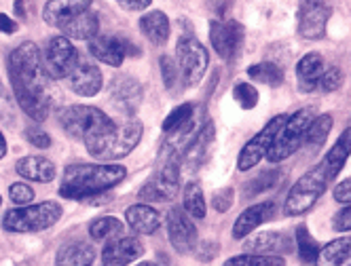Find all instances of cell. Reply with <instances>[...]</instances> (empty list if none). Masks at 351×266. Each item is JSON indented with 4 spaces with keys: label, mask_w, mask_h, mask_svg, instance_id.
I'll use <instances>...</instances> for the list:
<instances>
[{
    "label": "cell",
    "mask_w": 351,
    "mask_h": 266,
    "mask_svg": "<svg viewBox=\"0 0 351 266\" xmlns=\"http://www.w3.org/2000/svg\"><path fill=\"white\" fill-rule=\"evenodd\" d=\"M180 161L178 159H169L163 161L159 172L150 178L142 188H140V199L148 201V203H155V201H173L176 195H178V188H180Z\"/></svg>",
    "instance_id": "8fae6325"
},
{
    "label": "cell",
    "mask_w": 351,
    "mask_h": 266,
    "mask_svg": "<svg viewBox=\"0 0 351 266\" xmlns=\"http://www.w3.org/2000/svg\"><path fill=\"white\" fill-rule=\"evenodd\" d=\"M222 266H286L282 256H269V254H241L233 256Z\"/></svg>",
    "instance_id": "8d00e7d4"
},
{
    "label": "cell",
    "mask_w": 351,
    "mask_h": 266,
    "mask_svg": "<svg viewBox=\"0 0 351 266\" xmlns=\"http://www.w3.org/2000/svg\"><path fill=\"white\" fill-rule=\"evenodd\" d=\"M95 250L87 241H70L56 256V266H93Z\"/></svg>",
    "instance_id": "4316f807"
},
{
    "label": "cell",
    "mask_w": 351,
    "mask_h": 266,
    "mask_svg": "<svg viewBox=\"0 0 351 266\" xmlns=\"http://www.w3.org/2000/svg\"><path fill=\"white\" fill-rule=\"evenodd\" d=\"M144 127L138 118H128L123 123H112L85 137L87 152L97 161H119L128 157L142 139Z\"/></svg>",
    "instance_id": "3957f363"
},
{
    "label": "cell",
    "mask_w": 351,
    "mask_h": 266,
    "mask_svg": "<svg viewBox=\"0 0 351 266\" xmlns=\"http://www.w3.org/2000/svg\"><path fill=\"white\" fill-rule=\"evenodd\" d=\"M195 116V106L193 104H180L176 106L163 120V131L165 133H171L176 129H180L182 125H186L189 120Z\"/></svg>",
    "instance_id": "74e56055"
},
{
    "label": "cell",
    "mask_w": 351,
    "mask_h": 266,
    "mask_svg": "<svg viewBox=\"0 0 351 266\" xmlns=\"http://www.w3.org/2000/svg\"><path fill=\"white\" fill-rule=\"evenodd\" d=\"M7 150H9V146H7V137H5L3 131H0V161H3V159L7 157Z\"/></svg>",
    "instance_id": "f5cc1de1"
},
{
    "label": "cell",
    "mask_w": 351,
    "mask_h": 266,
    "mask_svg": "<svg viewBox=\"0 0 351 266\" xmlns=\"http://www.w3.org/2000/svg\"><path fill=\"white\" fill-rule=\"evenodd\" d=\"M142 34L153 42L155 46H163L169 38V19L163 11H150L140 17Z\"/></svg>",
    "instance_id": "f546056e"
},
{
    "label": "cell",
    "mask_w": 351,
    "mask_h": 266,
    "mask_svg": "<svg viewBox=\"0 0 351 266\" xmlns=\"http://www.w3.org/2000/svg\"><path fill=\"white\" fill-rule=\"evenodd\" d=\"M64 215V209L58 201H40L9 209L3 215V228L11 235L40 232L56 226Z\"/></svg>",
    "instance_id": "277c9868"
},
{
    "label": "cell",
    "mask_w": 351,
    "mask_h": 266,
    "mask_svg": "<svg viewBox=\"0 0 351 266\" xmlns=\"http://www.w3.org/2000/svg\"><path fill=\"white\" fill-rule=\"evenodd\" d=\"M144 256V243L138 237L121 235L104 243L102 266H130Z\"/></svg>",
    "instance_id": "e0dca14e"
},
{
    "label": "cell",
    "mask_w": 351,
    "mask_h": 266,
    "mask_svg": "<svg viewBox=\"0 0 351 266\" xmlns=\"http://www.w3.org/2000/svg\"><path fill=\"white\" fill-rule=\"evenodd\" d=\"M332 125H335V118L332 114H317L311 125H309V131H307V139L305 144L311 148V150H317L324 146V142L328 139L330 131H332Z\"/></svg>",
    "instance_id": "836d02e7"
},
{
    "label": "cell",
    "mask_w": 351,
    "mask_h": 266,
    "mask_svg": "<svg viewBox=\"0 0 351 266\" xmlns=\"http://www.w3.org/2000/svg\"><path fill=\"white\" fill-rule=\"evenodd\" d=\"M9 199L21 207V205H30L34 201V190L28 186V184H23V182H13L9 186Z\"/></svg>",
    "instance_id": "ee69618b"
},
{
    "label": "cell",
    "mask_w": 351,
    "mask_h": 266,
    "mask_svg": "<svg viewBox=\"0 0 351 266\" xmlns=\"http://www.w3.org/2000/svg\"><path fill=\"white\" fill-rule=\"evenodd\" d=\"M89 235L93 241H102V243H106V241H110L114 237L125 235V224L114 215H102V217H95V220L89 224Z\"/></svg>",
    "instance_id": "d6a6232c"
},
{
    "label": "cell",
    "mask_w": 351,
    "mask_h": 266,
    "mask_svg": "<svg viewBox=\"0 0 351 266\" xmlns=\"http://www.w3.org/2000/svg\"><path fill=\"white\" fill-rule=\"evenodd\" d=\"M125 222L136 235H155L161 226V215L155 207L146 203H136L125 209Z\"/></svg>",
    "instance_id": "cb8c5ba5"
},
{
    "label": "cell",
    "mask_w": 351,
    "mask_h": 266,
    "mask_svg": "<svg viewBox=\"0 0 351 266\" xmlns=\"http://www.w3.org/2000/svg\"><path fill=\"white\" fill-rule=\"evenodd\" d=\"M332 228L337 232H351V203L332 215Z\"/></svg>",
    "instance_id": "bcb514c9"
},
{
    "label": "cell",
    "mask_w": 351,
    "mask_h": 266,
    "mask_svg": "<svg viewBox=\"0 0 351 266\" xmlns=\"http://www.w3.org/2000/svg\"><path fill=\"white\" fill-rule=\"evenodd\" d=\"M235 203V190L231 186H224V188H218L214 195H212V207L218 211V213H227Z\"/></svg>",
    "instance_id": "7bdbcfd3"
},
{
    "label": "cell",
    "mask_w": 351,
    "mask_h": 266,
    "mask_svg": "<svg viewBox=\"0 0 351 266\" xmlns=\"http://www.w3.org/2000/svg\"><path fill=\"white\" fill-rule=\"evenodd\" d=\"M233 100L243 108V110H252L258 104V91L252 83H237L233 87Z\"/></svg>",
    "instance_id": "f35d334b"
},
{
    "label": "cell",
    "mask_w": 351,
    "mask_h": 266,
    "mask_svg": "<svg viewBox=\"0 0 351 266\" xmlns=\"http://www.w3.org/2000/svg\"><path fill=\"white\" fill-rule=\"evenodd\" d=\"M117 3L123 9H128V11H144V9L150 7V3H153V0H117Z\"/></svg>",
    "instance_id": "681fc988"
},
{
    "label": "cell",
    "mask_w": 351,
    "mask_h": 266,
    "mask_svg": "<svg viewBox=\"0 0 351 266\" xmlns=\"http://www.w3.org/2000/svg\"><path fill=\"white\" fill-rule=\"evenodd\" d=\"M349 127H351V118H349Z\"/></svg>",
    "instance_id": "11a10c76"
},
{
    "label": "cell",
    "mask_w": 351,
    "mask_h": 266,
    "mask_svg": "<svg viewBox=\"0 0 351 266\" xmlns=\"http://www.w3.org/2000/svg\"><path fill=\"white\" fill-rule=\"evenodd\" d=\"M23 135H26V139L38 150H45V148L51 146V137H49V133L40 127H28L26 131H23Z\"/></svg>",
    "instance_id": "f6af8a7d"
},
{
    "label": "cell",
    "mask_w": 351,
    "mask_h": 266,
    "mask_svg": "<svg viewBox=\"0 0 351 266\" xmlns=\"http://www.w3.org/2000/svg\"><path fill=\"white\" fill-rule=\"evenodd\" d=\"M328 176H326L322 163L309 169L307 174L300 176L288 190L286 201H284V213L288 217H298L309 213L315 203L322 199V195L328 188Z\"/></svg>",
    "instance_id": "5b68a950"
},
{
    "label": "cell",
    "mask_w": 351,
    "mask_h": 266,
    "mask_svg": "<svg viewBox=\"0 0 351 266\" xmlns=\"http://www.w3.org/2000/svg\"><path fill=\"white\" fill-rule=\"evenodd\" d=\"M286 116L288 114L273 116L254 137H250L243 144V148L239 150V157H237V169H239V172H250V169H254L263 159H267L275 137H278L282 125L286 123Z\"/></svg>",
    "instance_id": "9c48e42d"
},
{
    "label": "cell",
    "mask_w": 351,
    "mask_h": 266,
    "mask_svg": "<svg viewBox=\"0 0 351 266\" xmlns=\"http://www.w3.org/2000/svg\"><path fill=\"white\" fill-rule=\"evenodd\" d=\"M165 224L171 248L182 256L193 254L197 248V226L193 224V217L182 207H169Z\"/></svg>",
    "instance_id": "9a60e30c"
},
{
    "label": "cell",
    "mask_w": 351,
    "mask_h": 266,
    "mask_svg": "<svg viewBox=\"0 0 351 266\" xmlns=\"http://www.w3.org/2000/svg\"><path fill=\"white\" fill-rule=\"evenodd\" d=\"M130 49H136V46L119 34H97L95 38L89 40V53L97 62L112 68H119L125 62V57L132 53Z\"/></svg>",
    "instance_id": "2e32d148"
},
{
    "label": "cell",
    "mask_w": 351,
    "mask_h": 266,
    "mask_svg": "<svg viewBox=\"0 0 351 266\" xmlns=\"http://www.w3.org/2000/svg\"><path fill=\"white\" fill-rule=\"evenodd\" d=\"M247 77L256 83L278 87L284 83V70L273 62H261V64H252L247 68Z\"/></svg>",
    "instance_id": "e575fe53"
},
{
    "label": "cell",
    "mask_w": 351,
    "mask_h": 266,
    "mask_svg": "<svg viewBox=\"0 0 351 266\" xmlns=\"http://www.w3.org/2000/svg\"><path fill=\"white\" fill-rule=\"evenodd\" d=\"M93 0H49L43 9V19L53 28H62L64 23L77 15L89 11Z\"/></svg>",
    "instance_id": "7402d4cb"
},
{
    "label": "cell",
    "mask_w": 351,
    "mask_h": 266,
    "mask_svg": "<svg viewBox=\"0 0 351 266\" xmlns=\"http://www.w3.org/2000/svg\"><path fill=\"white\" fill-rule=\"evenodd\" d=\"M159 70H161V79H163V85L165 89H173L176 83H178V77H180V68L176 64L169 55H163L159 59Z\"/></svg>",
    "instance_id": "b9f144b4"
},
{
    "label": "cell",
    "mask_w": 351,
    "mask_h": 266,
    "mask_svg": "<svg viewBox=\"0 0 351 266\" xmlns=\"http://www.w3.org/2000/svg\"><path fill=\"white\" fill-rule=\"evenodd\" d=\"M343 81H345V77H343V70L339 66H326L317 89H322L324 93H332V91L341 89Z\"/></svg>",
    "instance_id": "60d3db41"
},
{
    "label": "cell",
    "mask_w": 351,
    "mask_h": 266,
    "mask_svg": "<svg viewBox=\"0 0 351 266\" xmlns=\"http://www.w3.org/2000/svg\"><path fill=\"white\" fill-rule=\"evenodd\" d=\"M231 5H233V0H208V7H210L218 17H222L224 13H227Z\"/></svg>",
    "instance_id": "816d5d0a"
},
{
    "label": "cell",
    "mask_w": 351,
    "mask_h": 266,
    "mask_svg": "<svg viewBox=\"0 0 351 266\" xmlns=\"http://www.w3.org/2000/svg\"><path fill=\"white\" fill-rule=\"evenodd\" d=\"M286 180V174L282 172L280 167H273V169H265V172H261L258 176H254L252 180H247L243 184V190L241 195L243 199H256L261 197L263 192H269L273 188H280V184Z\"/></svg>",
    "instance_id": "f1b7e54d"
},
{
    "label": "cell",
    "mask_w": 351,
    "mask_h": 266,
    "mask_svg": "<svg viewBox=\"0 0 351 266\" xmlns=\"http://www.w3.org/2000/svg\"><path fill=\"white\" fill-rule=\"evenodd\" d=\"M60 30H62V36L70 40H91L99 34V21L95 13L85 11L74 19H70L68 23H64Z\"/></svg>",
    "instance_id": "83f0119b"
},
{
    "label": "cell",
    "mask_w": 351,
    "mask_h": 266,
    "mask_svg": "<svg viewBox=\"0 0 351 266\" xmlns=\"http://www.w3.org/2000/svg\"><path fill=\"white\" fill-rule=\"evenodd\" d=\"M294 245H296V252H298L300 260H303V262H315V258L319 254V245H317V241L311 237L307 224H298L296 226Z\"/></svg>",
    "instance_id": "d590c367"
},
{
    "label": "cell",
    "mask_w": 351,
    "mask_h": 266,
    "mask_svg": "<svg viewBox=\"0 0 351 266\" xmlns=\"http://www.w3.org/2000/svg\"><path fill=\"white\" fill-rule=\"evenodd\" d=\"M212 144H214V123L210 118H206L199 131L195 133V137L191 139L189 148L182 157V165H186L189 169H199L210 159Z\"/></svg>",
    "instance_id": "44dd1931"
},
{
    "label": "cell",
    "mask_w": 351,
    "mask_h": 266,
    "mask_svg": "<svg viewBox=\"0 0 351 266\" xmlns=\"http://www.w3.org/2000/svg\"><path fill=\"white\" fill-rule=\"evenodd\" d=\"M324 70H326V64L319 53H307L300 57L296 64V81H298L300 91H305V93L315 91Z\"/></svg>",
    "instance_id": "484cf974"
},
{
    "label": "cell",
    "mask_w": 351,
    "mask_h": 266,
    "mask_svg": "<svg viewBox=\"0 0 351 266\" xmlns=\"http://www.w3.org/2000/svg\"><path fill=\"white\" fill-rule=\"evenodd\" d=\"M15 172L23 178V180H30V182H40V184H49L53 182L58 176V169L56 165L49 161L47 157L40 155H28V157H21L15 163Z\"/></svg>",
    "instance_id": "603a6c76"
},
{
    "label": "cell",
    "mask_w": 351,
    "mask_h": 266,
    "mask_svg": "<svg viewBox=\"0 0 351 266\" xmlns=\"http://www.w3.org/2000/svg\"><path fill=\"white\" fill-rule=\"evenodd\" d=\"M182 209L191 217H195V220H204L206 211H208V203H206V197H204L202 184L189 182L184 186V192H182Z\"/></svg>",
    "instance_id": "1f68e13d"
},
{
    "label": "cell",
    "mask_w": 351,
    "mask_h": 266,
    "mask_svg": "<svg viewBox=\"0 0 351 266\" xmlns=\"http://www.w3.org/2000/svg\"><path fill=\"white\" fill-rule=\"evenodd\" d=\"M43 62L53 81L68 79L74 68L79 66V51L66 36H51L43 49Z\"/></svg>",
    "instance_id": "30bf717a"
},
{
    "label": "cell",
    "mask_w": 351,
    "mask_h": 266,
    "mask_svg": "<svg viewBox=\"0 0 351 266\" xmlns=\"http://www.w3.org/2000/svg\"><path fill=\"white\" fill-rule=\"evenodd\" d=\"M243 250L250 254H269V256H284L294 252V239L284 232L265 230L258 235H250L243 239Z\"/></svg>",
    "instance_id": "d6986e66"
},
{
    "label": "cell",
    "mask_w": 351,
    "mask_h": 266,
    "mask_svg": "<svg viewBox=\"0 0 351 266\" xmlns=\"http://www.w3.org/2000/svg\"><path fill=\"white\" fill-rule=\"evenodd\" d=\"M128 169L117 163H77L68 165L62 176L60 195L74 201H89L121 184Z\"/></svg>",
    "instance_id": "7a4b0ae2"
},
{
    "label": "cell",
    "mask_w": 351,
    "mask_h": 266,
    "mask_svg": "<svg viewBox=\"0 0 351 266\" xmlns=\"http://www.w3.org/2000/svg\"><path fill=\"white\" fill-rule=\"evenodd\" d=\"M343 266H351V264H343Z\"/></svg>",
    "instance_id": "6f0895ef"
},
{
    "label": "cell",
    "mask_w": 351,
    "mask_h": 266,
    "mask_svg": "<svg viewBox=\"0 0 351 266\" xmlns=\"http://www.w3.org/2000/svg\"><path fill=\"white\" fill-rule=\"evenodd\" d=\"M351 260V237L328 241L315 258V266H343Z\"/></svg>",
    "instance_id": "4dcf8cb0"
},
{
    "label": "cell",
    "mask_w": 351,
    "mask_h": 266,
    "mask_svg": "<svg viewBox=\"0 0 351 266\" xmlns=\"http://www.w3.org/2000/svg\"><path fill=\"white\" fill-rule=\"evenodd\" d=\"M176 55H178V68L184 87H195L202 83L210 66V53L206 46L195 36L184 34L176 44Z\"/></svg>",
    "instance_id": "ba28073f"
},
{
    "label": "cell",
    "mask_w": 351,
    "mask_h": 266,
    "mask_svg": "<svg viewBox=\"0 0 351 266\" xmlns=\"http://www.w3.org/2000/svg\"><path fill=\"white\" fill-rule=\"evenodd\" d=\"M0 203H3V197H0Z\"/></svg>",
    "instance_id": "9f6ffc18"
},
{
    "label": "cell",
    "mask_w": 351,
    "mask_h": 266,
    "mask_svg": "<svg viewBox=\"0 0 351 266\" xmlns=\"http://www.w3.org/2000/svg\"><path fill=\"white\" fill-rule=\"evenodd\" d=\"M0 120H3L5 125H15L17 120V110H15V102L11 98V93L7 91L5 83L0 81Z\"/></svg>",
    "instance_id": "ab89813d"
},
{
    "label": "cell",
    "mask_w": 351,
    "mask_h": 266,
    "mask_svg": "<svg viewBox=\"0 0 351 266\" xmlns=\"http://www.w3.org/2000/svg\"><path fill=\"white\" fill-rule=\"evenodd\" d=\"M332 15L326 0H300L298 3V36L305 40H319L326 34Z\"/></svg>",
    "instance_id": "4fadbf2b"
},
{
    "label": "cell",
    "mask_w": 351,
    "mask_h": 266,
    "mask_svg": "<svg viewBox=\"0 0 351 266\" xmlns=\"http://www.w3.org/2000/svg\"><path fill=\"white\" fill-rule=\"evenodd\" d=\"M275 213H278V207H275V201H263V203H254L245 207L233 224V239L243 241L245 237L252 235L258 226H263L265 222L273 220Z\"/></svg>",
    "instance_id": "ac0fdd59"
},
{
    "label": "cell",
    "mask_w": 351,
    "mask_h": 266,
    "mask_svg": "<svg viewBox=\"0 0 351 266\" xmlns=\"http://www.w3.org/2000/svg\"><path fill=\"white\" fill-rule=\"evenodd\" d=\"M58 123L66 131V135L85 142V137H89L91 133L110 125L112 118L95 106L74 104V106H66L58 112Z\"/></svg>",
    "instance_id": "52a82bcc"
},
{
    "label": "cell",
    "mask_w": 351,
    "mask_h": 266,
    "mask_svg": "<svg viewBox=\"0 0 351 266\" xmlns=\"http://www.w3.org/2000/svg\"><path fill=\"white\" fill-rule=\"evenodd\" d=\"M9 81L13 95L23 110L36 123L49 118L56 102L53 79L43 62V51L36 42H21L9 55Z\"/></svg>",
    "instance_id": "6da1fadb"
},
{
    "label": "cell",
    "mask_w": 351,
    "mask_h": 266,
    "mask_svg": "<svg viewBox=\"0 0 351 266\" xmlns=\"http://www.w3.org/2000/svg\"><path fill=\"white\" fill-rule=\"evenodd\" d=\"M315 108L313 106H305L296 110L294 114H288L286 116V123L282 125L278 137H275L273 146L267 155L269 163H282L286 159H290L300 146L305 144L307 139V131H309V125L311 120L315 118Z\"/></svg>",
    "instance_id": "8992f818"
},
{
    "label": "cell",
    "mask_w": 351,
    "mask_h": 266,
    "mask_svg": "<svg viewBox=\"0 0 351 266\" xmlns=\"http://www.w3.org/2000/svg\"><path fill=\"white\" fill-rule=\"evenodd\" d=\"M351 157V127L347 125V129L339 135V139L332 144V148L326 152V157L322 159V167L328 180H337V176L343 172V167L347 163V159Z\"/></svg>",
    "instance_id": "d4e9b609"
},
{
    "label": "cell",
    "mask_w": 351,
    "mask_h": 266,
    "mask_svg": "<svg viewBox=\"0 0 351 266\" xmlns=\"http://www.w3.org/2000/svg\"><path fill=\"white\" fill-rule=\"evenodd\" d=\"M106 91H108V100L117 112H121L123 116H130V118L136 116V112L140 110L142 100H144V89L138 79H134L130 75H117L114 79L108 81Z\"/></svg>",
    "instance_id": "7c38bea8"
},
{
    "label": "cell",
    "mask_w": 351,
    "mask_h": 266,
    "mask_svg": "<svg viewBox=\"0 0 351 266\" xmlns=\"http://www.w3.org/2000/svg\"><path fill=\"white\" fill-rule=\"evenodd\" d=\"M210 42L218 57H222L224 62H231L237 57L243 44V26L235 19H212Z\"/></svg>",
    "instance_id": "5bb4252c"
},
{
    "label": "cell",
    "mask_w": 351,
    "mask_h": 266,
    "mask_svg": "<svg viewBox=\"0 0 351 266\" xmlns=\"http://www.w3.org/2000/svg\"><path fill=\"white\" fill-rule=\"evenodd\" d=\"M218 243H210V241H206V243H202L199 248H195V256L199 262H212L216 256H218Z\"/></svg>",
    "instance_id": "c3c4849f"
},
{
    "label": "cell",
    "mask_w": 351,
    "mask_h": 266,
    "mask_svg": "<svg viewBox=\"0 0 351 266\" xmlns=\"http://www.w3.org/2000/svg\"><path fill=\"white\" fill-rule=\"evenodd\" d=\"M332 197H335V201L341 203V205H349V203H351V178H345V180H341V182L335 186Z\"/></svg>",
    "instance_id": "7dc6e473"
},
{
    "label": "cell",
    "mask_w": 351,
    "mask_h": 266,
    "mask_svg": "<svg viewBox=\"0 0 351 266\" xmlns=\"http://www.w3.org/2000/svg\"><path fill=\"white\" fill-rule=\"evenodd\" d=\"M70 89L81 95V98H93L104 87V77L102 70L91 62H79V66L74 68V72L68 77Z\"/></svg>",
    "instance_id": "ffe728a7"
},
{
    "label": "cell",
    "mask_w": 351,
    "mask_h": 266,
    "mask_svg": "<svg viewBox=\"0 0 351 266\" xmlns=\"http://www.w3.org/2000/svg\"><path fill=\"white\" fill-rule=\"evenodd\" d=\"M136 266H157L155 262H140V264H136Z\"/></svg>",
    "instance_id": "db71d44e"
},
{
    "label": "cell",
    "mask_w": 351,
    "mask_h": 266,
    "mask_svg": "<svg viewBox=\"0 0 351 266\" xmlns=\"http://www.w3.org/2000/svg\"><path fill=\"white\" fill-rule=\"evenodd\" d=\"M15 32H17V23L7 13H0V34H15Z\"/></svg>",
    "instance_id": "f907efd6"
}]
</instances>
